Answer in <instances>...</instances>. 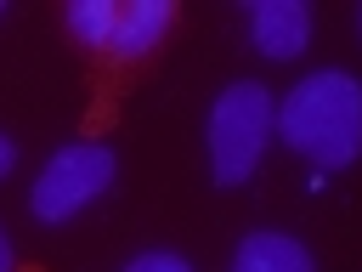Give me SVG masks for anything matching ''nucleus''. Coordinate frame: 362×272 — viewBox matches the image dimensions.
I'll return each mask as SVG.
<instances>
[{"label":"nucleus","mask_w":362,"mask_h":272,"mask_svg":"<svg viewBox=\"0 0 362 272\" xmlns=\"http://www.w3.org/2000/svg\"><path fill=\"white\" fill-rule=\"evenodd\" d=\"M277 136L317 170H351L362 159V79L351 68H311L277 102Z\"/></svg>","instance_id":"1"},{"label":"nucleus","mask_w":362,"mask_h":272,"mask_svg":"<svg viewBox=\"0 0 362 272\" xmlns=\"http://www.w3.org/2000/svg\"><path fill=\"white\" fill-rule=\"evenodd\" d=\"M272 125H277V102L260 79H232L215 102H209V119H204V147H209V181L215 187H243L260 159H266V142H272Z\"/></svg>","instance_id":"2"},{"label":"nucleus","mask_w":362,"mask_h":272,"mask_svg":"<svg viewBox=\"0 0 362 272\" xmlns=\"http://www.w3.org/2000/svg\"><path fill=\"white\" fill-rule=\"evenodd\" d=\"M113 176H119V159L107 142H62L28 187V215L45 227H62L79 210H90L113 187Z\"/></svg>","instance_id":"3"},{"label":"nucleus","mask_w":362,"mask_h":272,"mask_svg":"<svg viewBox=\"0 0 362 272\" xmlns=\"http://www.w3.org/2000/svg\"><path fill=\"white\" fill-rule=\"evenodd\" d=\"M249 45L272 62H294L311 45V6L305 0H249L243 6Z\"/></svg>","instance_id":"4"},{"label":"nucleus","mask_w":362,"mask_h":272,"mask_svg":"<svg viewBox=\"0 0 362 272\" xmlns=\"http://www.w3.org/2000/svg\"><path fill=\"white\" fill-rule=\"evenodd\" d=\"M226 272H317V255L294 238V232H277V227H255L238 238Z\"/></svg>","instance_id":"5"},{"label":"nucleus","mask_w":362,"mask_h":272,"mask_svg":"<svg viewBox=\"0 0 362 272\" xmlns=\"http://www.w3.org/2000/svg\"><path fill=\"white\" fill-rule=\"evenodd\" d=\"M170 23H175V6L170 0H119V28H113L107 57H119V62L147 57L170 34Z\"/></svg>","instance_id":"6"},{"label":"nucleus","mask_w":362,"mask_h":272,"mask_svg":"<svg viewBox=\"0 0 362 272\" xmlns=\"http://www.w3.org/2000/svg\"><path fill=\"white\" fill-rule=\"evenodd\" d=\"M119 28V0H68V34L90 51H107Z\"/></svg>","instance_id":"7"},{"label":"nucleus","mask_w":362,"mask_h":272,"mask_svg":"<svg viewBox=\"0 0 362 272\" xmlns=\"http://www.w3.org/2000/svg\"><path fill=\"white\" fill-rule=\"evenodd\" d=\"M119 272H192V261L175 255V249H141V255H130Z\"/></svg>","instance_id":"8"},{"label":"nucleus","mask_w":362,"mask_h":272,"mask_svg":"<svg viewBox=\"0 0 362 272\" xmlns=\"http://www.w3.org/2000/svg\"><path fill=\"white\" fill-rule=\"evenodd\" d=\"M11 164H17V142H11L6 130H0V181L11 176Z\"/></svg>","instance_id":"9"},{"label":"nucleus","mask_w":362,"mask_h":272,"mask_svg":"<svg viewBox=\"0 0 362 272\" xmlns=\"http://www.w3.org/2000/svg\"><path fill=\"white\" fill-rule=\"evenodd\" d=\"M0 272H17V249H11V232L0 227Z\"/></svg>","instance_id":"10"},{"label":"nucleus","mask_w":362,"mask_h":272,"mask_svg":"<svg viewBox=\"0 0 362 272\" xmlns=\"http://www.w3.org/2000/svg\"><path fill=\"white\" fill-rule=\"evenodd\" d=\"M356 34H362V6H356Z\"/></svg>","instance_id":"11"},{"label":"nucleus","mask_w":362,"mask_h":272,"mask_svg":"<svg viewBox=\"0 0 362 272\" xmlns=\"http://www.w3.org/2000/svg\"><path fill=\"white\" fill-rule=\"evenodd\" d=\"M0 17H6V0H0Z\"/></svg>","instance_id":"12"}]
</instances>
